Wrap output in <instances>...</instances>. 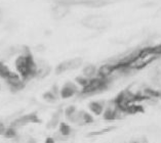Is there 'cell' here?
<instances>
[{"label":"cell","mask_w":161,"mask_h":143,"mask_svg":"<svg viewBox=\"0 0 161 143\" xmlns=\"http://www.w3.org/2000/svg\"><path fill=\"white\" fill-rule=\"evenodd\" d=\"M157 14H158L159 17H161V7H160V8L158 9V11H157Z\"/></svg>","instance_id":"obj_24"},{"label":"cell","mask_w":161,"mask_h":143,"mask_svg":"<svg viewBox=\"0 0 161 143\" xmlns=\"http://www.w3.org/2000/svg\"><path fill=\"white\" fill-rule=\"evenodd\" d=\"M108 84H109V79L101 78L99 76L93 77V78L89 79L88 83L86 84L83 88L80 89L79 94L90 95V94L97 93V92L103 91L104 89L107 88Z\"/></svg>","instance_id":"obj_3"},{"label":"cell","mask_w":161,"mask_h":143,"mask_svg":"<svg viewBox=\"0 0 161 143\" xmlns=\"http://www.w3.org/2000/svg\"><path fill=\"white\" fill-rule=\"evenodd\" d=\"M81 25L89 30L103 31L111 26V20L104 14H89L82 18Z\"/></svg>","instance_id":"obj_2"},{"label":"cell","mask_w":161,"mask_h":143,"mask_svg":"<svg viewBox=\"0 0 161 143\" xmlns=\"http://www.w3.org/2000/svg\"><path fill=\"white\" fill-rule=\"evenodd\" d=\"M56 139H54L53 136H49V137H46L45 140H44V143H56Z\"/></svg>","instance_id":"obj_23"},{"label":"cell","mask_w":161,"mask_h":143,"mask_svg":"<svg viewBox=\"0 0 161 143\" xmlns=\"http://www.w3.org/2000/svg\"><path fill=\"white\" fill-rule=\"evenodd\" d=\"M40 123H41V120L38 117L37 113L36 111H33V113L23 115L21 117L14 119V121L10 123V126H13L15 129H19V128H22V127L31 125V124H40Z\"/></svg>","instance_id":"obj_4"},{"label":"cell","mask_w":161,"mask_h":143,"mask_svg":"<svg viewBox=\"0 0 161 143\" xmlns=\"http://www.w3.org/2000/svg\"><path fill=\"white\" fill-rule=\"evenodd\" d=\"M14 67L17 73L26 82L30 79L35 78L37 71V64L29 49H25V51H23L22 54H19L15 59Z\"/></svg>","instance_id":"obj_1"},{"label":"cell","mask_w":161,"mask_h":143,"mask_svg":"<svg viewBox=\"0 0 161 143\" xmlns=\"http://www.w3.org/2000/svg\"><path fill=\"white\" fill-rule=\"evenodd\" d=\"M67 121L70 122L71 124H74V125L85 126V125H89V124H92L95 122V119H93L92 114H89L88 111L77 110L75 114L67 119Z\"/></svg>","instance_id":"obj_5"},{"label":"cell","mask_w":161,"mask_h":143,"mask_svg":"<svg viewBox=\"0 0 161 143\" xmlns=\"http://www.w3.org/2000/svg\"><path fill=\"white\" fill-rule=\"evenodd\" d=\"M3 137L6 138V139H17L19 137V134H18V129L14 128L13 126H7L6 127V130L4 134H3Z\"/></svg>","instance_id":"obj_14"},{"label":"cell","mask_w":161,"mask_h":143,"mask_svg":"<svg viewBox=\"0 0 161 143\" xmlns=\"http://www.w3.org/2000/svg\"><path fill=\"white\" fill-rule=\"evenodd\" d=\"M0 90H1V85H0Z\"/></svg>","instance_id":"obj_26"},{"label":"cell","mask_w":161,"mask_h":143,"mask_svg":"<svg viewBox=\"0 0 161 143\" xmlns=\"http://www.w3.org/2000/svg\"><path fill=\"white\" fill-rule=\"evenodd\" d=\"M82 75L86 78L92 79L93 77H97V68L95 64H86L85 67L82 69Z\"/></svg>","instance_id":"obj_12"},{"label":"cell","mask_w":161,"mask_h":143,"mask_svg":"<svg viewBox=\"0 0 161 143\" xmlns=\"http://www.w3.org/2000/svg\"><path fill=\"white\" fill-rule=\"evenodd\" d=\"M58 133H60L63 137L65 138H68L72 135V132H73V129L72 127L69 125L68 123H65V122H60L58 126Z\"/></svg>","instance_id":"obj_11"},{"label":"cell","mask_w":161,"mask_h":143,"mask_svg":"<svg viewBox=\"0 0 161 143\" xmlns=\"http://www.w3.org/2000/svg\"><path fill=\"white\" fill-rule=\"evenodd\" d=\"M5 82L8 85V88L10 89V91L13 92H19L23 90L25 88L26 85V81L23 80L21 78L17 72H11V74L9 75V77L5 80Z\"/></svg>","instance_id":"obj_7"},{"label":"cell","mask_w":161,"mask_h":143,"mask_svg":"<svg viewBox=\"0 0 161 143\" xmlns=\"http://www.w3.org/2000/svg\"><path fill=\"white\" fill-rule=\"evenodd\" d=\"M63 110H58L56 113L53 114V115L49 119V121L46 123V129L53 130L57 128L61 122V118L63 115Z\"/></svg>","instance_id":"obj_9"},{"label":"cell","mask_w":161,"mask_h":143,"mask_svg":"<svg viewBox=\"0 0 161 143\" xmlns=\"http://www.w3.org/2000/svg\"><path fill=\"white\" fill-rule=\"evenodd\" d=\"M80 92V89L79 86L75 83V82H72V81H68L66 82L63 86L60 88V97L62 99H69L75 96L76 94H78Z\"/></svg>","instance_id":"obj_6"},{"label":"cell","mask_w":161,"mask_h":143,"mask_svg":"<svg viewBox=\"0 0 161 143\" xmlns=\"http://www.w3.org/2000/svg\"><path fill=\"white\" fill-rule=\"evenodd\" d=\"M42 98L45 100V101L50 102V103H53L57 101V98H58V95L56 93H53L52 90H48V91H45L44 93L42 94Z\"/></svg>","instance_id":"obj_17"},{"label":"cell","mask_w":161,"mask_h":143,"mask_svg":"<svg viewBox=\"0 0 161 143\" xmlns=\"http://www.w3.org/2000/svg\"><path fill=\"white\" fill-rule=\"evenodd\" d=\"M129 143H148L147 139L145 137H141V138H137V139H135V140H132L131 142Z\"/></svg>","instance_id":"obj_22"},{"label":"cell","mask_w":161,"mask_h":143,"mask_svg":"<svg viewBox=\"0 0 161 143\" xmlns=\"http://www.w3.org/2000/svg\"><path fill=\"white\" fill-rule=\"evenodd\" d=\"M83 64V59L80 56L77 57H73L71 59H68V67H69V71H74V69H77L82 67Z\"/></svg>","instance_id":"obj_13"},{"label":"cell","mask_w":161,"mask_h":143,"mask_svg":"<svg viewBox=\"0 0 161 143\" xmlns=\"http://www.w3.org/2000/svg\"><path fill=\"white\" fill-rule=\"evenodd\" d=\"M68 71H69L68 60H64V61H62V63H60L56 67V69H54V72H56L57 75H62Z\"/></svg>","instance_id":"obj_16"},{"label":"cell","mask_w":161,"mask_h":143,"mask_svg":"<svg viewBox=\"0 0 161 143\" xmlns=\"http://www.w3.org/2000/svg\"><path fill=\"white\" fill-rule=\"evenodd\" d=\"M2 11H1V9H0V21H1V18H2Z\"/></svg>","instance_id":"obj_25"},{"label":"cell","mask_w":161,"mask_h":143,"mask_svg":"<svg viewBox=\"0 0 161 143\" xmlns=\"http://www.w3.org/2000/svg\"><path fill=\"white\" fill-rule=\"evenodd\" d=\"M70 13V6H67L64 4H58L53 5L52 7V15L56 20H62V18H66Z\"/></svg>","instance_id":"obj_8"},{"label":"cell","mask_w":161,"mask_h":143,"mask_svg":"<svg viewBox=\"0 0 161 143\" xmlns=\"http://www.w3.org/2000/svg\"><path fill=\"white\" fill-rule=\"evenodd\" d=\"M77 111V107L75 105H69V106H67L66 109L63 110V115H65V118L66 120L71 117L72 115H74Z\"/></svg>","instance_id":"obj_18"},{"label":"cell","mask_w":161,"mask_h":143,"mask_svg":"<svg viewBox=\"0 0 161 143\" xmlns=\"http://www.w3.org/2000/svg\"><path fill=\"white\" fill-rule=\"evenodd\" d=\"M11 72L13 71H11L4 63L0 61V78L3 80H6L9 77V75L11 74Z\"/></svg>","instance_id":"obj_15"},{"label":"cell","mask_w":161,"mask_h":143,"mask_svg":"<svg viewBox=\"0 0 161 143\" xmlns=\"http://www.w3.org/2000/svg\"><path fill=\"white\" fill-rule=\"evenodd\" d=\"M88 110H90V113L93 114L95 115H101L103 114V111L105 110L106 104L104 101H99V100H93L88 103Z\"/></svg>","instance_id":"obj_10"},{"label":"cell","mask_w":161,"mask_h":143,"mask_svg":"<svg viewBox=\"0 0 161 143\" xmlns=\"http://www.w3.org/2000/svg\"><path fill=\"white\" fill-rule=\"evenodd\" d=\"M114 128L113 127H111V128H107V129H104V130H101V131H97V132H92L90 134H88L87 136H97V135H103V134H106L110 132V131H112Z\"/></svg>","instance_id":"obj_20"},{"label":"cell","mask_w":161,"mask_h":143,"mask_svg":"<svg viewBox=\"0 0 161 143\" xmlns=\"http://www.w3.org/2000/svg\"><path fill=\"white\" fill-rule=\"evenodd\" d=\"M88 81L89 79L88 78H86V77H84L83 75H81V76H77L76 78H75V83L78 85V86L81 88H83L86 84L88 83Z\"/></svg>","instance_id":"obj_19"},{"label":"cell","mask_w":161,"mask_h":143,"mask_svg":"<svg viewBox=\"0 0 161 143\" xmlns=\"http://www.w3.org/2000/svg\"><path fill=\"white\" fill-rule=\"evenodd\" d=\"M6 125L4 122L0 121V136H3V134H4L5 130H6Z\"/></svg>","instance_id":"obj_21"}]
</instances>
